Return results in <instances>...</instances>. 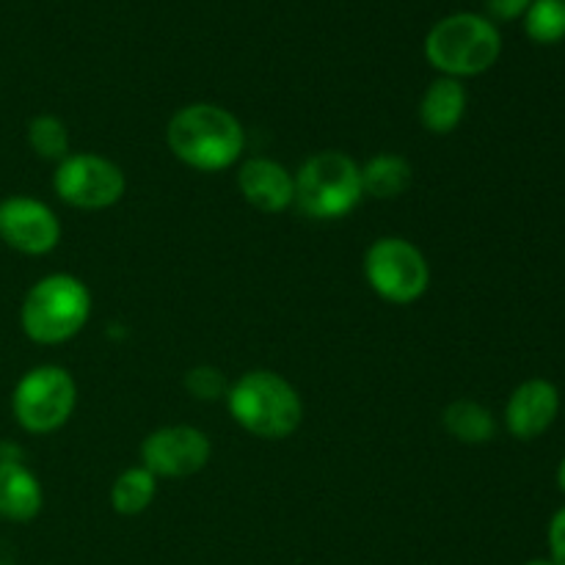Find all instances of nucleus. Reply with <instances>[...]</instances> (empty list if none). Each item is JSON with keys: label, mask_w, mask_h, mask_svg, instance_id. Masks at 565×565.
Here are the masks:
<instances>
[{"label": "nucleus", "mask_w": 565, "mask_h": 565, "mask_svg": "<svg viewBox=\"0 0 565 565\" xmlns=\"http://www.w3.org/2000/svg\"><path fill=\"white\" fill-rule=\"evenodd\" d=\"M296 180V207L307 218L334 221L353 213L364 199L362 166L340 149L315 152L292 174Z\"/></svg>", "instance_id": "obj_5"}, {"label": "nucleus", "mask_w": 565, "mask_h": 565, "mask_svg": "<svg viewBox=\"0 0 565 565\" xmlns=\"http://www.w3.org/2000/svg\"><path fill=\"white\" fill-rule=\"evenodd\" d=\"M185 392L196 401L213 403V401H226V392H230V381L213 364H199L185 373Z\"/></svg>", "instance_id": "obj_20"}, {"label": "nucleus", "mask_w": 565, "mask_h": 565, "mask_svg": "<svg viewBox=\"0 0 565 565\" xmlns=\"http://www.w3.org/2000/svg\"><path fill=\"white\" fill-rule=\"evenodd\" d=\"M467 88L456 77H436L419 99V121L430 136H450L467 114Z\"/></svg>", "instance_id": "obj_14"}, {"label": "nucleus", "mask_w": 565, "mask_h": 565, "mask_svg": "<svg viewBox=\"0 0 565 565\" xmlns=\"http://www.w3.org/2000/svg\"><path fill=\"white\" fill-rule=\"evenodd\" d=\"M0 452H3V445H0Z\"/></svg>", "instance_id": "obj_26"}, {"label": "nucleus", "mask_w": 565, "mask_h": 565, "mask_svg": "<svg viewBox=\"0 0 565 565\" xmlns=\"http://www.w3.org/2000/svg\"><path fill=\"white\" fill-rule=\"evenodd\" d=\"M546 541H550V561L555 565H565V508L552 516Z\"/></svg>", "instance_id": "obj_21"}, {"label": "nucleus", "mask_w": 565, "mask_h": 565, "mask_svg": "<svg viewBox=\"0 0 565 565\" xmlns=\"http://www.w3.org/2000/svg\"><path fill=\"white\" fill-rule=\"evenodd\" d=\"M561 414V392L552 381L530 379L511 392L505 403L508 434L522 441L544 436Z\"/></svg>", "instance_id": "obj_11"}, {"label": "nucleus", "mask_w": 565, "mask_h": 565, "mask_svg": "<svg viewBox=\"0 0 565 565\" xmlns=\"http://www.w3.org/2000/svg\"><path fill=\"white\" fill-rule=\"evenodd\" d=\"M364 279L386 303L408 307L430 287V265L406 237H379L364 252Z\"/></svg>", "instance_id": "obj_7"}, {"label": "nucleus", "mask_w": 565, "mask_h": 565, "mask_svg": "<svg viewBox=\"0 0 565 565\" xmlns=\"http://www.w3.org/2000/svg\"><path fill=\"white\" fill-rule=\"evenodd\" d=\"M53 191L77 210H108L125 196L127 177L114 160L94 152L66 154L53 171Z\"/></svg>", "instance_id": "obj_8"}, {"label": "nucleus", "mask_w": 565, "mask_h": 565, "mask_svg": "<svg viewBox=\"0 0 565 565\" xmlns=\"http://www.w3.org/2000/svg\"><path fill=\"white\" fill-rule=\"evenodd\" d=\"M213 456L207 434L193 425H166L141 441V467L154 478H193Z\"/></svg>", "instance_id": "obj_9"}, {"label": "nucleus", "mask_w": 565, "mask_h": 565, "mask_svg": "<svg viewBox=\"0 0 565 565\" xmlns=\"http://www.w3.org/2000/svg\"><path fill=\"white\" fill-rule=\"evenodd\" d=\"M524 31L539 44H557L565 39V0H533L524 14Z\"/></svg>", "instance_id": "obj_19"}, {"label": "nucleus", "mask_w": 565, "mask_h": 565, "mask_svg": "<svg viewBox=\"0 0 565 565\" xmlns=\"http://www.w3.org/2000/svg\"><path fill=\"white\" fill-rule=\"evenodd\" d=\"M232 419L252 436L281 441L296 434L303 423V403L296 386L274 370H248L232 381L226 392Z\"/></svg>", "instance_id": "obj_2"}, {"label": "nucleus", "mask_w": 565, "mask_h": 565, "mask_svg": "<svg viewBox=\"0 0 565 565\" xmlns=\"http://www.w3.org/2000/svg\"><path fill=\"white\" fill-rule=\"evenodd\" d=\"M158 494V478L143 467H130L110 486V505L119 516H141Z\"/></svg>", "instance_id": "obj_17"}, {"label": "nucleus", "mask_w": 565, "mask_h": 565, "mask_svg": "<svg viewBox=\"0 0 565 565\" xmlns=\"http://www.w3.org/2000/svg\"><path fill=\"white\" fill-rule=\"evenodd\" d=\"M28 147L42 160H61L70 154V130L53 114H39L28 121Z\"/></svg>", "instance_id": "obj_18"}, {"label": "nucleus", "mask_w": 565, "mask_h": 565, "mask_svg": "<svg viewBox=\"0 0 565 565\" xmlns=\"http://www.w3.org/2000/svg\"><path fill=\"white\" fill-rule=\"evenodd\" d=\"M77 406V384L58 364L31 367L11 392V414L25 434H55Z\"/></svg>", "instance_id": "obj_6"}, {"label": "nucleus", "mask_w": 565, "mask_h": 565, "mask_svg": "<svg viewBox=\"0 0 565 565\" xmlns=\"http://www.w3.org/2000/svg\"><path fill=\"white\" fill-rule=\"evenodd\" d=\"M92 318V292L77 276L50 274L33 281L20 307L22 334L36 345H61Z\"/></svg>", "instance_id": "obj_3"}, {"label": "nucleus", "mask_w": 565, "mask_h": 565, "mask_svg": "<svg viewBox=\"0 0 565 565\" xmlns=\"http://www.w3.org/2000/svg\"><path fill=\"white\" fill-rule=\"evenodd\" d=\"M557 489L565 494V458L561 461V467H557Z\"/></svg>", "instance_id": "obj_24"}, {"label": "nucleus", "mask_w": 565, "mask_h": 565, "mask_svg": "<svg viewBox=\"0 0 565 565\" xmlns=\"http://www.w3.org/2000/svg\"><path fill=\"white\" fill-rule=\"evenodd\" d=\"M524 565H555L550 561V557H546V561H530V563H524Z\"/></svg>", "instance_id": "obj_25"}, {"label": "nucleus", "mask_w": 565, "mask_h": 565, "mask_svg": "<svg viewBox=\"0 0 565 565\" xmlns=\"http://www.w3.org/2000/svg\"><path fill=\"white\" fill-rule=\"evenodd\" d=\"M42 483L36 475L17 458L0 452V516L25 524L42 511Z\"/></svg>", "instance_id": "obj_13"}, {"label": "nucleus", "mask_w": 565, "mask_h": 565, "mask_svg": "<svg viewBox=\"0 0 565 565\" xmlns=\"http://www.w3.org/2000/svg\"><path fill=\"white\" fill-rule=\"evenodd\" d=\"M0 241L11 252L44 257L61 243V221L39 199L17 193L0 202Z\"/></svg>", "instance_id": "obj_10"}, {"label": "nucleus", "mask_w": 565, "mask_h": 565, "mask_svg": "<svg viewBox=\"0 0 565 565\" xmlns=\"http://www.w3.org/2000/svg\"><path fill=\"white\" fill-rule=\"evenodd\" d=\"M166 143L180 163L210 174L243 158L246 130L232 110L215 103H191L169 119Z\"/></svg>", "instance_id": "obj_1"}, {"label": "nucleus", "mask_w": 565, "mask_h": 565, "mask_svg": "<svg viewBox=\"0 0 565 565\" xmlns=\"http://www.w3.org/2000/svg\"><path fill=\"white\" fill-rule=\"evenodd\" d=\"M441 428L461 445H486V441L494 439L497 419L483 403L461 397L441 412Z\"/></svg>", "instance_id": "obj_16"}, {"label": "nucleus", "mask_w": 565, "mask_h": 565, "mask_svg": "<svg viewBox=\"0 0 565 565\" xmlns=\"http://www.w3.org/2000/svg\"><path fill=\"white\" fill-rule=\"evenodd\" d=\"M0 565H14V557H11L9 546L0 544Z\"/></svg>", "instance_id": "obj_23"}, {"label": "nucleus", "mask_w": 565, "mask_h": 565, "mask_svg": "<svg viewBox=\"0 0 565 565\" xmlns=\"http://www.w3.org/2000/svg\"><path fill=\"white\" fill-rule=\"evenodd\" d=\"M530 3H533V0H486V9H489V14L494 17V20L511 22L527 14Z\"/></svg>", "instance_id": "obj_22"}, {"label": "nucleus", "mask_w": 565, "mask_h": 565, "mask_svg": "<svg viewBox=\"0 0 565 565\" xmlns=\"http://www.w3.org/2000/svg\"><path fill=\"white\" fill-rule=\"evenodd\" d=\"M502 53V36L491 20L480 14H450L425 36V58L445 77H475L489 72Z\"/></svg>", "instance_id": "obj_4"}, {"label": "nucleus", "mask_w": 565, "mask_h": 565, "mask_svg": "<svg viewBox=\"0 0 565 565\" xmlns=\"http://www.w3.org/2000/svg\"><path fill=\"white\" fill-rule=\"evenodd\" d=\"M414 185V169L403 154L381 152L362 166V188L364 196L401 199Z\"/></svg>", "instance_id": "obj_15"}, {"label": "nucleus", "mask_w": 565, "mask_h": 565, "mask_svg": "<svg viewBox=\"0 0 565 565\" xmlns=\"http://www.w3.org/2000/svg\"><path fill=\"white\" fill-rule=\"evenodd\" d=\"M237 191L259 213H281L296 202V180L274 158H248L237 169Z\"/></svg>", "instance_id": "obj_12"}]
</instances>
